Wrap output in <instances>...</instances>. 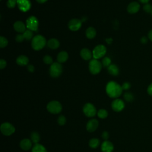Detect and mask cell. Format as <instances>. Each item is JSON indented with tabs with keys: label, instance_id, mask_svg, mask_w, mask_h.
Here are the masks:
<instances>
[{
	"label": "cell",
	"instance_id": "obj_1",
	"mask_svg": "<svg viewBox=\"0 0 152 152\" xmlns=\"http://www.w3.org/2000/svg\"><path fill=\"white\" fill-rule=\"evenodd\" d=\"M122 87L116 82L111 81L107 83L106 87L107 94L111 98H117L119 97L122 93Z\"/></svg>",
	"mask_w": 152,
	"mask_h": 152
},
{
	"label": "cell",
	"instance_id": "obj_2",
	"mask_svg": "<svg viewBox=\"0 0 152 152\" xmlns=\"http://www.w3.org/2000/svg\"><path fill=\"white\" fill-rule=\"evenodd\" d=\"M46 44V39L40 34L34 36L31 40V47L35 50H41L45 47Z\"/></svg>",
	"mask_w": 152,
	"mask_h": 152
},
{
	"label": "cell",
	"instance_id": "obj_3",
	"mask_svg": "<svg viewBox=\"0 0 152 152\" xmlns=\"http://www.w3.org/2000/svg\"><path fill=\"white\" fill-rule=\"evenodd\" d=\"M102 64L99 61H98L96 59H91L89 62V65H88L89 71L93 75L99 74L102 69Z\"/></svg>",
	"mask_w": 152,
	"mask_h": 152
},
{
	"label": "cell",
	"instance_id": "obj_4",
	"mask_svg": "<svg viewBox=\"0 0 152 152\" xmlns=\"http://www.w3.org/2000/svg\"><path fill=\"white\" fill-rule=\"evenodd\" d=\"M62 109L61 104L56 100L50 101L47 104V109L48 110L53 114H57L61 112Z\"/></svg>",
	"mask_w": 152,
	"mask_h": 152
},
{
	"label": "cell",
	"instance_id": "obj_5",
	"mask_svg": "<svg viewBox=\"0 0 152 152\" xmlns=\"http://www.w3.org/2000/svg\"><path fill=\"white\" fill-rule=\"evenodd\" d=\"M62 72V66L59 62H53L49 68V74L52 77H58Z\"/></svg>",
	"mask_w": 152,
	"mask_h": 152
},
{
	"label": "cell",
	"instance_id": "obj_6",
	"mask_svg": "<svg viewBox=\"0 0 152 152\" xmlns=\"http://www.w3.org/2000/svg\"><path fill=\"white\" fill-rule=\"evenodd\" d=\"M92 53L94 59H98L104 56L106 53V48L103 45H98L93 49Z\"/></svg>",
	"mask_w": 152,
	"mask_h": 152
},
{
	"label": "cell",
	"instance_id": "obj_7",
	"mask_svg": "<svg viewBox=\"0 0 152 152\" xmlns=\"http://www.w3.org/2000/svg\"><path fill=\"white\" fill-rule=\"evenodd\" d=\"M1 131L4 135L9 136L15 132L14 126L9 122H4L1 125Z\"/></svg>",
	"mask_w": 152,
	"mask_h": 152
},
{
	"label": "cell",
	"instance_id": "obj_8",
	"mask_svg": "<svg viewBox=\"0 0 152 152\" xmlns=\"http://www.w3.org/2000/svg\"><path fill=\"white\" fill-rule=\"evenodd\" d=\"M38 25V20L34 16H30L26 20V27L29 30L32 31H37Z\"/></svg>",
	"mask_w": 152,
	"mask_h": 152
},
{
	"label": "cell",
	"instance_id": "obj_9",
	"mask_svg": "<svg viewBox=\"0 0 152 152\" xmlns=\"http://www.w3.org/2000/svg\"><path fill=\"white\" fill-rule=\"evenodd\" d=\"M83 112L87 117H93L96 115L97 111L95 106L93 104L87 103L83 107Z\"/></svg>",
	"mask_w": 152,
	"mask_h": 152
},
{
	"label": "cell",
	"instance_id": "obj_10",
	"mask_svg": "<svg viewBox=\"0 0 152 152\" xmlns=\"http://www.w3.org/2000/svg\"><path fill=\"white\" fill-rule=\"evenodd\" d=\"M112 109L115 112H121L125 107V103L124 101L119 99H115L111 104Z\"/></svg>",
	"mask_w": 152,
	"mask_h": 152
},
{
	"label": "cell",
	"instance_id": "obj_11",
	"mask_svg": "<svg viewBox=\"0 0 152 152\" xmlns=\"http://www.w3.org/2000/svg\"><path fill=\"white\" fill-rule=\"evenodd\" d=\"M81 21L77 18H73L69 20L68 26L71 31H77L81 27Z\"/></svg>",
	"mask_w": 152,
	"mask_h": 152
},
{
	"label": "cell",
	"instance_id": "obj_12",
	"mask_svg": "<svg viewBox=\"0 0 152 152\" xmlns=\"http://www.w3.org/2000/svg\"><path fill=\"white\" fill-rule=\"evenodd\" d=\"M17 5L18 8L23 12L27 11L31 7L30 0H17Z\"/></svg>",
	"mask_w": 152,
	"mask_h": 152
},
{
	"label": "cell",
	"instance_id": "obj_13",
	"mask_svg": "<svg viewBox=\"0 0 152 152\" xmlns=\"http://www.w3.org/2000/svg\"><path fill=\"white\" fill-rule=\"evenodd\" d=\"M99 126V122L96 119H90L87 124L86 128L88 132H93L96 131Z\"/></svg>",
	"mask_w": 152,
	"mask_h": 152
},
{
	"label": "cell",
	"instance_id": "obj_14",
	"mask_svg": "<svg viewBox=\"0 0 152 152\" xmlns=\"http://www.w3.org/2000/svg\"><path fill=\"white\" fill-rule=\"evenodd\" d=\"M140 8V5L138 2L134 1L129 4L127 7V11L130 14L137 13Z\"/></svg>",
	"mask_w": 152,
	"mask_h": 152
},
{
	"label": "cell",
	"instance_id": "obj_15",
	"mask_svg": "<svg viewBox=\"0 0 152 152\" xmlns=\"http://www.w3.org/2000/svg\"><path fill=\"white\" fill-rule=\"evenodd\" d=\"M114 149L113 144L107 140H105L101 145V150L103 152H112Z\"/></svg>",
	"mask_w": 152,
	"mask_h": 152
},
{
	"label": "cell",
	"instance_id": "obj_16",
	"mask_svg": "<svg viewBox=\"0 0 152 152\" xmlns=\"http://www.w3.org/2000/svg\"><path fill=\"white\" fill-rule=\"evenodd\" d=\"M20 146L23 150H28L32 147V141L28 138H24L20 141Z\"/></svg>",
	"mask_w": 152,
	"mask_h": 152
},
{
	"label": "cell",
	"instance_id": "obj_17",
	"mask_svg": "<svg viewBox=\"0 0 152 152\" xmlns=\"http://www.w3.org/2000/svg\"><path fill=\"white\" fill-rule=\"evenodd\" d=\"M14 30L19 33H24L26 30V27L21 21H17L14 24Z\"/></svg>",
	"mask_w": 152,
	"mask_h": 152
},
{
	"label": "cell",
	"instance_id": "obj_18",
	"mask_svg": "<svg viewBox=\"0 0 152 152\" xmlns=\"http://www.w3.org/2000/svg\"><path fill=\"white\" fill-rule=\"evenodd\" d=\"M80 55L83 59L88 61L93 56V53L88 49L84 48L81 50Z\"/></svg>",
	"mask_w": 152,
	"mask_h": 152
},
{
	"label": "cell",
	"instance_id": "obj_19",
	"mask_svg": "<svg viewBox=\"0 0 152 152\" xmlns=\"http://www.w3.org/2000/svg\"><path fill=\"white\" fill-rule=\"evenodd\" d=\"M47 45H48V46L50 49H57V48H59L60 43H59V42L58 41V40H57L56 39L52 38V39H49V40L48 41Z\"/></svg>",
	"mask_w": 152,
	"mask_h": 152
},
{
	"label": "cell",
	"instance_id": "obj_20",
	"mask_svg": "<svg viewBox=\"0 0 152 152\" xmlns=\"http://www.w3.org/2000/svg\"><path fill=\"white\" fill-rule=\"evenodd\" d=\"M68 58V54L65 51L60 52L57 56V61L59 63H64L67 61Z\"/></svg>",
	"mask_w": 152,
	"mask_h": 152
},
{
	"label": "cell",
	"instance_id": "obj_21",
	"mask_svg": "<svg viewBox=\"0 0 152 152\" xmlns=\"http://www.w3.org/2000/svg\"><path fill=\"white\" fill-rule=\"evenodd\" d=\"M16 62L18 65L24 66L27 65L28 63V58L25 55H20L17 57L16 59Z\"/></svg>",
	"mask_w": 152,
	"mask_h": 152
},
{
	"label": "cell",
	"instance_id": "obj_22",
	"mask_svg": "<svg viewBox=\"0 0 152 152\" xmlns=\"http://www.w3.org/2000/svg\"><path fill=\"white\" fill-rule=\"evenodd\" d=\"M86 35L88 39H93L96 35V29L92 27H89L86 31Z\"/></svg>",
	"mask_w": 152,
	"mask_h": 152
},
{
	"label": "cell",
	"instance_id": "obj_23",
	"mask_svg": "<svg viewBox=\"0 0 152 152\" xmlns=\"http://www.w3.org/2000/svg\"><path fill=\"white\" fill-rule=\"evenodd\" d=\"M107 71L110 74L114 76H116L119 74V68L115 64H110L107 67Z\"/></svg>",
	"mask_w": 152,
	"mask_h": 152
},
{
	"label": "cell",
	"instance_id": "obj_24",
	"mask_svg": "<svg viewBox=\"0 0 152 152\" xmlns=\"http://www.w3.org/2000/svg\"><path fill=\"white\" fill-rule=\"evenodd\" d=\"M32 152H47V150L43 145L37 143L32 147Z\"/></svg>",
	"mask_w": 152,
	"mask_h": 152
},
{
	"label": "cell",
	"instance_id": "obj_25",
	"mask_svg": "<svg viewBox=\"0 0 152 152\" xmlns=\"http://www.w3.org/2000/svg\"><path fill=\"white\" fill-rule=\"evenodd\" d=\"M30 139H31V141H32V142H33L34 144L38 143L40 139L39 134L36 131L32 132L30 134Z\"/></svg>",
	"mask_w": 152,
	"mask_h": 152
},
{
	"label": "cell",
	"instance_id": "obj_26",
	"mask_svg": "<svg viewBox=\"0 0 152 152\" xmlns=\"http://www.w3.org/2000/svg\"><path fill=\"white\" fill-rule=\"evenodd\" d=\"M89 146L92 148H96L99 147V145H100V140L97 138H91L88 142Z\"/></svg>",
	"mask_w": 152,
	"mask_h": 152
},
{
	"label": "cell",
	"instance_id": "obj_27",
	"mask_svg": "<svg viewBox=\"0 0 152 152\" xmlns=\"http://www.w3.org/2000/svg\"><path fill=\"white\" fill-rule=\"evenodd\" d=\"M97 114L98 117L101 119H104L108 115V113H107V110L104 109H101L99 110Z\"/></svg>",
	"mask_w": 152,
	"mask_h": 152
},
{
	"label": "cell",
	"instance_id": "obj_28",
	"mask_svg": "<svg viewBox=\"0 0 152 152\" xmlns=\"http://www.w3.org/2000/svg\"><path fill=\"white\" fill-rule=\"evenodd\" d=\"M33 33L32 30H29V29L26 30L23 33V36H24V39L26 40L31 39L33 37Z\"/></svg>",
	"mask_w": 152,
	"mask_h": 152
},
{
	"label": "cell",
	"instance_id": "obj_29",
	"mask_svg": "<svg viewBox=\"0 0 152 152\" xmlns=\"http://www.w3.org/2000/svg\"><path fill=\"white\" fill-rule=\"evenodd\" d=\"M124 99L128 102H131L134 100V96L130 92L125 93L124 95Z\"/></svg>",
	"mask_w": 152,
	"mask_h": 152
},
{
	"label": "cell",
	"instance_id": "obj_30",
	"mask_svg": "<svg viewBox=\"0 0 152 152\" xmlns=\"http://www.w3.org/2000/svg\"><path fill=\"white\" fill-rule=\"evenodd\" d=\"M102 64L104 67H108L111 64V60L108 57H104L103 58Z\"/></svg>",
	"mask_w": 152,
	"mask_h": 152
},
{
	"label": "cell",
	"instance_id": "obj_31",
	"mask_svg": "<svg viewBox=\"0 0 152 152\" xmlns=\"http://www.w3.org/2000/svg\"><path fill=\"white\" fill-rule=\"evenodd\" d=\"M8 40L5 37L3 36L0 37V47L1 48L6 47L8 45Z\"/></svg>",
	"mask_w": 152,
	"mask_h": 152
},
{
	"label": "cell",
	"instance_id": "obj_32",
	"mask_svg": "<svg viewBox=\"0 0 152 152\" xmlns=\"http://www.w3.org/2000/svg\"><path fill=\"white\" fill-rule=\"evenodd\" d=\"M43 62H44L46 64H48V65L52 64V62H53L52 58L50 56H49V55H45V56L43 57Z\"/></svg>",
	"mask_w": 152,
	"mask_h": 152
},
{
	"label": "cell",
	"instance_id": "obj_33",
	"mask_svg": "<svg viewBox=\"0 0 152 152\" xmlns=\"http://www.w3.org/2000/svg\"><path fill=\"white\" fill-rule=\"evenodd\" d=\"M16 4H17V0H8L7 2V7L10 8H14Z\"/></svg>",
	"mask_w": 152,
	"mask_h": 152
},
{
	"label": "cell",
	"instance_id": "obj_34",
	"mask_svg": "<svg viewBox=\"0 0 152 152\" xmlns=\"http://www.w3.org/2000/svg\"><path fill=\"white\" fill-rule=\"evenodd\" d=\"M143 10L147 13H151L152 11V5L150 4H145L143 7Z\"/></svg>",
	"mask_w": 152,
	"mask_h": 152
},
{
	"label": "cell",
	"instance_id": "obj_35",
	"mask_svg": "<svg viewBox=\"0 0 152 152\" xmlns=\"http://www.w3.org/2000/svg\"><path fill=\"white\" fill-rule=\"evenodd\" d=\"M66 122V118L63 115H60L58 118V123L60 125H64Z\"/></svg>",
	"mask_w": 152,
	"mask_h": 152
},
{
	"label": "cell",
	"instance_id": "obj_36",
	"mask_svg": "<svg viewBox=\"0 0 152 152\" xmlns=\"http://www.w3.org/2000/svg\"><path fill=\"white\" fill-rule=\"evenodd\" d=\"M121 87H122V90H128L130 88L131 84L128 82H125L124 83H123V84L121 86Z\"/></svg>",
	"mask_w": 152,
	"mask_h": 152
},
{
	"label": "cell",
	"instance_id": "obj_37",
	"mask_svg": "<svg viewBox=\"0 0 152 152\" xmlns=\"http://www.w3.org/2000/svg\"><path fill=\"white\" fill-rule=\"evenodd\" d=\"M24 39V37L23 36V34H17L15 37V40L17 42H21L23 41Z\"/></svg>",
	"mask_w": 152,
	"mask_h": 152
},
{
	"label": "cell",
	"instance_id": "obj_38",
	"mask_svg": "<svg viewBox=\"0 0 152 152\" xmlns=\"http://www.w3.org/2000/svg\"><path fill=\"white\" fill-rule=\"evenodd\" d=\"M6 65H7L6 61L3 59H1V60H0V68L1 69H2L6 66Z\"/></svg>",
	"mask_w": 152,
	"mask_h": 152
},
{
	"label": "cell",
	"instance_id": "obj_39",
	"mask_svg": "<svg viewBox=\"0 0 152 152\" xmlns=\"http://www.w3.org/2000/svg\"><path fill=\"white\" fill-rule=\"evenodd\" d=\"M109 137V134L108 132H107V131L103 132V133L102 134V137L103 139H104L105 140H107L108 139Z\"/></svg>",
	"mask_w": 152,
	"mask_h": 152
},
{
	"label": "cell",
	"instance_id": "obj_40",
	"mask_svg": "<svg viewBox=\"0 0 152 152\" xmlns=\"http://www.w3.org/2000/svg\"><path fill=\"white\" fill-rule=\"evenodd\" d=\"M147 93L149 95L152 96V83L148 86L147 88Z\"/></svg>",
	"mask_w": 152,
	"mask_h": 152
},
{
	"label": "cell",
	"instance_id": "obj_41",
	"mask_svg": "<svg viewBox=\"0 0 152 152\" xmlns=\"http://www.w3.org/2000/svg\"><path fill=\"white\" fill-rule=\"evenodd\" d=\"M27 69H28V71L32 72H33L34 71V67L32 65H28L27 66Z\"/></svg>",
	"mask_w": 152,
	"mask_h": 152
},
{
	"label": "cell",
	"instance_id": "obj_42",
	"mask_svg": "<svg viewBox=\"0 0 152 152\" xmlns=\"http://www.w3.org/2000/svg\"><path fill=\"white\" fill-rule=\"evenodd\" d=\"M148 37L149 38V39L152 41V30H151L150 31H149L148 33Z\"/></svg>",
	"mask_w": 152,
	"mask_h": 152
},
{
	"label": "cell",
	"instance_id": "obj_43",
	"mask_svg": "<svg viewBox=\"0 0 152 152\" xmlns=\"http://www.w3.org/2000/svg\"><path fill=\"white\" fill-rule=\"evenodd\" d=\"M141 42L142 43H147V38L145 37H143L142 39H141Z\"/></svg>",
	"mask_w": 152,
	"mask_h": 152
},
{
	"label": "cell",
	"instance_id": "obj_44",
	"mask_svg": "<svg viewBox=\"0 0 152 152\" xmlns=\"http://www.w3.org/2000/svg\"><path fill=\"white\" fill-rule=\"evenodd\" d=\"M142 4H147L150 0H139Z\"/></svg>",
	"mask_w": 152,
	"mask_h": 152
},
{
	"label": "cell",
	"instance_id": "obj_45",
	"mask_svg": "<svg viewBox=\"0 0 152 152\" xmlns=\"http://www.w3.org/2000/svg\"><path fill=\"white\" fill-rule=\"evenodd\" d=\"M36 1H37V2H39V3L42 4V3H44V2H45L46 1H47L48 0H36Z\"/></svg>",
	"mask_w": 152,
	"mask_h": 152
},
{
	"label": "cell",
	"instance_id": "obj_46",
	"mask_svg": "<svg viewBox=\"0 0 152 152\" xmlns=\"http://www.w3.org/2000/svg\"><path fill=\"white\" fill-rule=\"evenodd\" d=\"M151 15H152V11L151 12Z\"/></svg>",
	"mask_w": 152,
	"mask_h": 152
}]
</instances>
